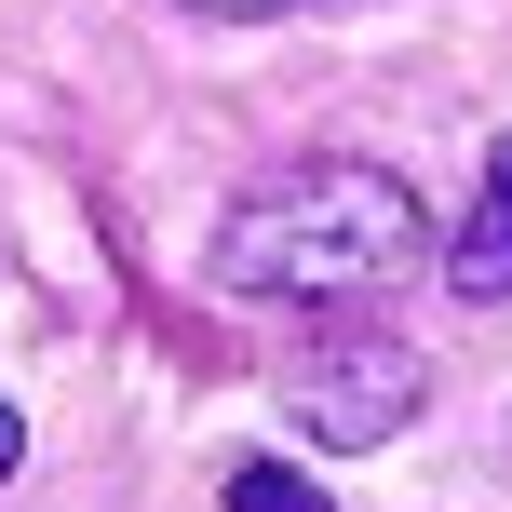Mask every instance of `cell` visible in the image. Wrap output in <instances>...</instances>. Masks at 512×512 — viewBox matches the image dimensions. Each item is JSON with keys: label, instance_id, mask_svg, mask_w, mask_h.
Here are the masks:
<instances>
[{"label": "cell", "instance_id": "cell-4", "mask_svg": "<svg viewBox=\"0 0 512 512\" xmlns=\"http://www.w3.org/2000/svg\"><path fill=\"white\" fill-rule=\"evenodd\" d=\"M216 499H230V512H337L310 472H283V459H230V486H216Z\"/></svg>", "mask_w": 512, "mask_h": 512}, {"label": "cell", "instance_id": "cell-5", "mask_svg": "<svg viewBox=\"0 0 512 512\" xmlns=\"http://www.w3.org/2000/svg\"><path fill=\"white\" fill-rule=\"evenodd\" d=\"M176 14H310V0H176Z\"/></svg>", "mask_w": 512, "mask_h": 512}, {"label": "cell", "instance_id": "cell-1", "mask_svg": "<svg viewBox=\"0 0 512 512\" xmlns=\"http://www.w3.org/2000/svg\"><path fill=\"white\" fill-rule=\"evenodd\" d=\"M432 256V216L391 162H283L270 189H243L216 230V283L270 310H364L378 283H405Z\"/></svg>", "mask_w": 512, "mask_h": 512}, {"label": "cell", "instance_id": "cell-6", "mask_svg": "<svg viewBox=\"0 0 512 512\" xmlns=\"http://www.w3.org/2000/svg\"><path fill=\"white\" fill-rule=\"evenodd\" d=\"M486 203H512V135H499V149H486Z\"/></svg>", "mask_w": 512, "mask_h": 512}, {"label": "cell", "instance_id": "cell-3", "mask_svg": "<svg viewBox=\"0 0 512 512\" xmlns=\"http://www.w3.org/2000/svg\"><path fill=\"white\" fill-rule=\"evenodd\" d=\"M445 283H459L472 310H499V297H512V203H472V216H459V243H445Z\"/></svg>", "mask_w": 512, "mask_h": 512}, {"label": "cell", "instance_id": "cell-7", "mask_svg": "<svg viewBox=\"0 0 512 512\" xmlns=\"http://www.w3.org/2000/svg\"><path fill=\"white\" fill-rule=\"evenodd\" d=\"M14 459H27V418H14V405H0V472H14Z\"/></svg>", "mask_w": 512, "mask_h": 512}, {"label": "cell", "instance_id": "cell-2", "mask_svg": "<svg viewBox=\"0 0 512 512\" xmlns=\"http://www.w3.org/2000/svg\"><path fill=\"white\" fill-rule=\"evenodd\" d=\"M418 391H432V364L405 351V337H378V324H337V337H310L297 364H283V418H297L310 445H391L418 418Z\"/></svg>", "mask_w": 512, "mask_h": 512}]
</instances>
